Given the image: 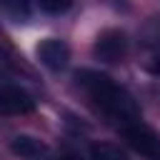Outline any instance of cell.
I'll use <instances>...</instances> for the list:
<instances>
[{"label": "cell", "instance_id": "8", "mask_svg": "<svg viewBox=\"0 0 160 160\" xmlns=\"http://www.w3.org/2000/svg\"><path fill=\"white\" fill-rule=\"evenodd\" d=\"M35 2L48 15H62V12H68L75 5V0H35Z\"/></svg>", "mask_w": 160, "mask_h": 160}, {"label": "cell", "instance_id": "10", "mask_svg": "<svg viewBox=\"0 0 160 160\" xmlns=\"http://www.w3.org/2000/svg\"><path fill=\"white\" fill-rule=\"evenodd\" d=\"M55 160H82L80 155H75V152H62V155H58Z\"/></svg>", "mask_w": 160, "mask_h": 160}, {"label": "cell", "instance_id": "9", "mask_svg": "<svg viewBox=\"0 0 160 160\" xmlns=\"http://www.w3.org/2000/svg\"><path fill=\"white\" fill-rule=\"evenodd\" d=\"M5 10L15 18H28V0H0Z\"/></svg>", "mask_w": 160, "mask_h": 160}, {"label": "cell", "instance_id": "2", "mask_svg": "<svg viewBox=\"0 0 160 160\" xmlns=\"http://www.w3.org/2000/svg\"><path fill=\"white\" fill-rule=\"evenodd\" d=\"M120 130H122L125 140L138 152H142L148 158H160V138L155 135L152 128H148L145 122H140V118L138 120H130V122H122Z\"/></svg>", "mask_w": 160, "mask_h": 160}, {"label": "cell", "instance_id": "1", "mask_svg": "<svg viewBox=\"0 0 160 160\" xmlns=\"http://www.w3.org/2000/svg\"><path fill=\"white\" fill-rule=\"evenodd\" d=\"M75 80L95 100V105L102 108L112 120L130 122V120L140 118V110H138V102L132 100V95L125 88H120L118 82H112L108 75H102L98 70H80L75 75Z\"/></svg>", "mask_w": 160, "mask_h": 160}, {"label": "cell", "instance_id": "3", "mask_svg": "<svg viewBox=\"0 0 160 160\" xmlns=\"http://www.w3.org/2000/svg\"><path fill=\"white\" fill-rule=\"evenodd\" d=\"M92 52L102 62H120L128 55V38L122 30H102L92 45Z\"/></svg>", "mask_w": 160, "mask_h": 160}, {"label": "cell", "instance_id": "7", "mask_svg": "<svg viewBox=\"0 0 160 160\" xmlns=\"http://www.w3.org/2000/svg\"><path fill=\"white\" fill-rule=\"evenodd\" d=\"M90 160H128V155L115 142H95L90 145Z\"/></svg>", "mask_w": 160, "mask_h": 160}, {"label": "cell", "instance_id": "5", "mask_svg": "<svg viewBox=\"0 0 160 160\" xmlns=\"http://www.w3.org/2000/svg\"><path fill=\"white\" fill-rule=\"evenodd\" d=\"M38 58H40V62H42L48 70L58 72V70H65V68H68L70 48H68L62 40H58V38H48V40H42V42L38 45Z\"/></svg>", "mask_w": 160, "mask_h": 160}, {"label": "cell", "instance_id": "6", "mask_svg": "<svg viewBox=\"0 0 160 160\" xmlns=\"http://www.w3.org/2000/svg\"><path fill=\"white\" fill-rule=\"evenodd\" d=\"M10 150L18 158H22V160H42L48 155V145L40 138H32V135H18V138H12Z\"/></svg>", "mask_w": 160, "mask_h": 160}, {"label": "cell", "instance_id": "4", "mask_svg": "<svg viewBox=\"0 0 160 160\" xmlns=\"http://www.w3.org/2000/svg\"><path fill=\"white\" fill-rule=\"evenodd\" d=\"M32 110H35V100L20 85L0 82V115H28Z\"/></svg>", "mask_w": 160, "mask_h": 160}]
</instances>
